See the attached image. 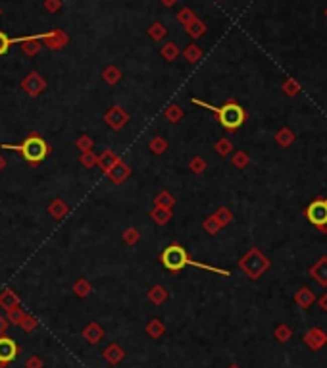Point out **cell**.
Here are the masks:
<instances>
[{
    "label": "cell",
    "mask_w": 327,
    "mask_h": 368,
    "mask_svg": "<svg viewBox=\"0 0 327 368\" xmlns=\"http://www.w3.org/2000/svg\"><path fill=\"white\" fill-rule=\"evenodd\" d=\"M193 102L198 104V106H204V108L216 112L218 121L227 131H237L240 126L247 121V112H244V108H242L240 104H237L235 100H229L227 104H223V106H219V108L212 106V104H206V102H200V100H196V98Z\"/></svg>",
    "instance_id": "cell-1"
},
{
    "label": "cell",
    "mask_w": 327,
    "mask_h": 368,
    "mask_svg": "<svg viewBox=\"0 0 327 368\" xmlns=\"http://www.w3.org/2000/svg\"><path fill=\"white\" fill-rule=\"evenodd\" d=\"M270 264H272V262L268 260V257H266L260 249H256V247L249 249V253L239 260V268L244 272L251 280H258L262 274L270 268Z\"/></svg>",
    "instance_id": "cell-2"
},
{
    "label": "cell",
    "mask_w": 327,
    "mask_h": 368,
    "mask_svg": "<svg viewBox=\"0 0 327 368\" xmlns=\"http://www.w3.org/2000/svg\"><path fill=\"white\" fill-rule=\"evenodd\" d=\"M6 149H16V151H20L23 154V158L31 164L41 162L44 156L48 154V151H50L48 145H46L39 135H31V137H27L22 145H18V147H6Z\"/></svg>",
    "instance_id": "cell-3"
},
{
    "label": "cell",
    "mask_w": 327,
    "mask_h": 368,
    "mask_svg": "<svg viewBox=\"0 0 327 368\" xmlns=\"http://www.w3.org/2000/svg\"><path fill=\"white\" fill-rule=\"evenodd\" d=\"M306 218L321 233H327V197H317L306 206Z\"/></svg>",
    "instance_id": "cell-4"
},
{
    "label": "cell",
    "mask_w": 327,
    "mask_h": 368,
    "mask_svg": "<svg viewBox=\"0 0 327 368\" xmlns=\"http://www.w3.org/2000/svg\"><path fill=\"white\" fill-rule=\"evenodd\" d=\"M162 264L168 268V270L177 272L189 264V257H187L185 249H183L181 245H170V247L162 253Z\"/></svg>",
    "instance_id": "cell-5"
},
{
    "label": "cell",
    "mask_w": 327,
    "mask_h": 368,
    "mask_svg": "<svg viewBox=\"0 0 327 368\" xmlns=\"http://www.w3.org/2000/svg\"><path fill=\"white\" fill-rule=\"evenodd\" d=\"M104 121H106V126H108L110 130L118 131L129 121V114L121 108V106H112V108L104 114Z\"/></svg>",
    "instance_id": "cell-6"
},
{
    "label": "cell",
    "mask_w": 327,
    "mask_h": 368,
    "mask_svg": "<svg viewBox=\"0 0 327 368\" xmlns=\"http://www.w3.org/2000/svg\"><path fill=\"white\" fill-rule=\"evenodd\" d=\"M304 343L312 351H319L327 345V334L321 328H310L304 334Z\"/></svg>",
    "instance_id": "cell-7"
},
{
    "label": "cell",
    "mask_w": 327,
    "mask_h": 368,
    "mask_svg": "<svg viewBox=\"0 0 327 368\" xmlns=\"http://www.w3.org/2000/svg\"><path fill=\"white\" fill-rule=\"evenodd\" d=\"M310 278L317 282L321 287H327V257H319L317 262H314L312 266H310Z\"/></svg>",
    "instance_id": "cell-8"
},
{
    "label": "cell",
    "mask_w": 327,
    "mask_h": 368,
    "mask_svg": "<svg viewBox=\"0 0 327 368\" xmlns=\"http://www.w3.org/2000/svg\"><path fill=\"white\" fill-rule=\"evenodd\" d=\"M22 87L25 89V93H27L29 97H39L44 89V79L39 76V74L33 72V74H29V76L23 79Z\"/></svg>",
    "instance_id": "cell-9"
},
{
    "label": "cell",
    "mask_w": 327,
    "mask_h": 368,
    "mask_svg": "<svg viewBox=\"0 0 327 368\" xmlns=\"http://www.w3.org/2000/svg\"><path fill=\"white\" fill-rule=\"evenodd\" d=\"M18 355V345L10 337H0V364H6L14 360Z\"/></svg>",
    "instance_id": "cell-10"
},
{
    "label": "cell",
    "mask_w": 327,
    "mask_h": 368,
    "mask_svg": "<svg viewBox=\"0 0 327 368\" xmlns=\"http://www.w3.org/2000/svg\"><path fill=\"white\" fill-rule=\"evenodd\" d=\"M106 175L110 177V181H112V183L120 185L131 175V168L127 166V164L118 162L116 166H114V168H110L108 172H106Z\"/></svg>",
    "instance_id": "cell-11"
},
{
    "label": "cell",
    "mask_w": 327,
    "mask_h": 368,
    "mask_svg": "<svg viewBox=\"0 0 327 368\" xmlns=\"http://www.w3.org/2000/svg\"><path fill=\"white\" fill-rule=\"evenodd\" d=\"M316 303V293L312 291L310 287H300L298 291L294 293V304L300 306V309H310L312 304Z\"/></svg>",
    "instance_id": "cell-12"
},
{
    "label": "cell",
    "mask_w": 327,
    "mask_h": 368,
    "mask_svg": "<svg viewBox=\"0 0 327 368\" xmlns=\"http://www.w3.org/2000/svg\"><path fill=\"white\" fill-rule=\"evenodd\" d=\"M0 306L4 309V311H12V309H16V306H20V299H18V295L10 289H4V291L0 293Z\"/></svg>",
    "instance_id": "cell-13"
},
{
    "label": "cell",
    "mask_w": 327,
    "mask_h": 368,
    "mask_svg": "<svg viewBox=\"0 0 327 368\" xmlns=\"http://www.w3.org/2000/svg\"><path fill=\"white\" fill-rule=\"evenodd\" d=\"M294 139H296V135L293 133V130H289V128H281V130H277V133H275V141H277V145L279 147H291L294 143Z\"/></svg>",
    "instance_id": "cell-14"
},
{
    "label": "cell",
    "mask_w": 327,
    "mask_h": 368,
    "mask_svg": "<svg viewBox=\"0 0 327 368\" xmlns=\"http://www.w3.org/2000/svg\"><path fill=\"white\" fill-rule=\"evenodd\" d=\"M118 162H120V158H118V156H116L112 151H104L100 156H98V160H97V164L102 168V170H104V172H108L110 168H114Z\"/></svg>",
    "instance_id": "cell-15"
},
{
    "label": "cell",
    "mask_w": 327,
    "mask_h": 368,
    "mask_svg": "<svg viewBox=\"0 0 327 368\" xmlns=\"http://www.w3.org/2000/svg\"><path fill=\"white\" fill-rule=\"evenodd\" d=\"M102 336H104V332H102V328L98 324H89L85 330H83V337L87 339L89 343H98L100 339H102Z\"/></svg>",
    "instance_id": "cell-16"
},
{
    "label": "cell",
    "mask_w": 327,
    "mask_h": 368,
    "mask_svg": "<svg viewBox=\"0 0 327 368\" xmlns=\"http://www.w3.org/2000/svg\"><path fill=\"white\" fill-rule=\"evenodd\" d=\"M150 216L152 220L158 224V226H164V224H168L170 220H172V208H162V206H156L152 212H150Z\"/></svg>",
    "instance_id": "cell-17"
},
{
    "label": "cell",
    "mask_w": 327,
    "mask_h": 368,
    "mask_svg": "<svg viewBox=\"0 0 327 368\" xmlns=\"http://www.w3.org/2000/svg\"><path fill=\"white\" fill-rule=\"evenodd\" d=\"M67 205H65L62 199H54L52 203H50V206H48V212H50V216L56 218V220H60V218H64L65 214H67Z\"/></svg>",
    "instance_id": "cell-18"
},
{
    "label": "cell",
    "mask_w": 327,
    "mask_h": 368,
    "mask_svg": "<svg viewBox=\"0 0 327 368\" xmlns=\"http://www.w3.org/2000/svg\"><path fill=\"white\" fill-rule=\"evenodd\" d=\"M44 39H46V43L50 44V48H54V50H58V48H62L65 43H67V37H65L62 31H52L48 33V35H44Z\"/></svg>",
    "instance_id": "cell-19"
},
{
    "label": "cell",
    "mask_w": 327,
    "mask_h": 368,
    "mask_svg": "<svg viewBox=\"0 0 327 368\" xmlns=\"http://www.w3.org/2000/svg\"><path fill=\"white\" fill-rule=\"evenodd\" d=\"M273 337L279 341V343H287L291 337H293V330L287 324H277L273 330Z\"/></svg>",
    "instance_id": "cell-20"
},
{
    "label": "cell",
    "mask_w": 327,
    "mask_h": 368,
    "mask_svg": "<svg viewBox=\"0 0 327 368\" xmlns=\"http://www.w3.org/2000/svg\"><path fill=\"white\" fill-rule=\"evenodd\" d=\"M148 299L152 301V303H156V304H162L166 299H168V291L164 289L162 285H154L152 289L148 291Z\"/></svg>",
    "instance_id": "cell-21"
},
{
    "label": "cell",
    "mask_w": 327,
    "mask_h": 368,
    "mask_svg": "<svg viewBox=\"0 0 327 368\" xmlns=\"http://www.w3.org/2000/svg\"><path fill=\"white\" fill-rule=\"evenodd\" d=\"M104 358L112 362V364H116V362H120L121 358H123V351H121L118 345H110L106 351H104Z\"/></svg>",
    "instance_id": "cell-22"
},
{
    "label": "cell",
    "mask_w": 327,
    "mask_h": 368,
    "mask_svg": "<svg viewBox=\"0 0 327 368\" xmlns=\"http://www.w3.org/2000/svg\"><path fill=\"white\" fill-rule=\"evenodd\" d=\"M231 162H233V166H235V168L244 170V168L251 164V156H249V154H247L244 151H239V152H235V154H233Z\"/></svg>",
    "instance_id": "cell-23"
},
{
    "label": "cell",
    "mask_w": 327,
    "mask_h": 368,
    "mask_svg": "<svg viewBox=\"0 0 327 368\" xmlns=\"http://www.w3.org/2000/svg\"><path fill=\"white\" fill-rule=\"evenodd\" d=\"M214 149H216L219 156H229V154H233V143L223 137V139H218V143L214 145Z\"/></svg>",
    "instance_id": "cell-24"
},
{
    "label": "cell",
    "mask_w": 327,
    "mask_h": 368,
    "mask_svg": "<svg viewBox=\"0 0 327 368\" xmlns=\"http://www.w3.org/2000/svg\"><path fill=\"white\" fill-rule=\"evenodd\" d=\"M102 77H104V81H106V83H110V85H116V83H118V81L121 79V74H120V70H118V68L110 66V68H106V70H104Z\"/></svg>",
    "instance_id": "cell-25"
},
{
    "label": "cell",
    "mask_w": 327,
    "mask_h": 368,
    "mask_svg": "<svg viewBox=\"0 0 327 368\" xmlns=\"http://www.w3.org/2000/svg\"><path fill=\"white\" fill-rule=\"evenodd\" d=\"M214 218L219 222V226H227V224H231L233 222V214H231V210L229 208H225V206H221V208H218V212L214 214Z\"/></svg>",
    "instance_id": "cell-26"
},
{
    "label": "cell",
    "mask_w": 327,
    "mask_h": 368,
    "mask_svg": "<svg viewBox=\"0 0 327 368\" xmlns=\"http://www.w3.org/2000/svg\"><path fill=\"white\" fill-rule=\"evenodd\" d=\"M164 114H166V118L170 119L172 124H175V121H179V119L183 118V110H181V106H177V104H170Z\"/></svg>",
    "instance_id": "cell-27"
},
{
    "label": "cell",
    "mask_w": 327,
    "mask_h": 368,
    "mask_svg": "<svg viewBox=\"0 0 327 368\" xmlns=\"http://www.w3.org/2000/svg\"><path fill=\"white\" fill-rule=\"evenodd\" d=\"M154 203H156V206H162V208H172L175 205V199L168 191H162L160 195L154 199Z\"/></svg>",
    "instance_id": "cell-28"
},
{
    "label": "cell",
    "mask_w": 327,
    "mask_h": 368,
    "mask_svg": "<svg viewBox=\"0 0 327 368\" xmlns=\"http://www.w3.org/2000/svg\"><path fill=\"white\" fill-rule=\"evenodd\" d=\"M73 291H75L77 297H87L89 293H91V283L85 280V278H79L73 285Z\"/></svg>",
    "instance_id": "cell-29"
},
{
    "label": "cell",
    "mask_w": 327,
    "mask_h": 368,
    "mask_svg": "<svg viewBox=\"0 0 327 368\" xmlns=\"http://www.w3.org/2000/svg\"><path fill=\"white\" fill-rule=\"evenodd\" d=\"M202 227H204V231H208L210 235H216L219 229H221V226H219V222L214 218V214L212 216H208L206 220H204V224H202Z\"/></svg>",
    "instance_id": "cell-30"
},
{
    "label": "cell",
    "mask_w": 327,
    "mask_h": 368,
    "mask_svg": "<svg viewBox=\"0 0 327 368\" xmlns=\"http://www.w3.org/2000/svg\"><path fill=\"white\" fill-rule=\"evenodd\" d=\"M148 149H150L154 154H164L166 149H168V143H166V139H162V137H154L152 141L148 143Z\"/></svg>",
    "instance_id": "cell-31"
},
{
    "label": "cell",
    "mask_w": 327,
    "mask_h": 368,
    "mask_svg": "<svg viewBox=\"0 0 327 368\" xmlns=\"http://www.w3.org/2000/svg\"><path fill=\"white\" fill-rule=\"evenodd\" d=\"M37 39H39V37H35V39H25V41H23V50H25L29 56L37 54V52L41 50V43H39Z\"/></svg>",
    "instance_id": "cell-32"
},
{
    "label": "cell",
    "mask_w": 327,
    "mask_h": 368,
    "mask_svg": "<svg viewBox=\"0 0 327 368\" xmlns=\"http://www.w3.org/2000/svg\"><path fill=\"white\" fill-rule=\"evenodd\" d=\"M283 93L287 97H294V95H298L300 93V85L294 81V79H287L283 83Z\"/></svg>",
    "instance_id": "cell-33"
},
{
    "label": "cell",
    "mask_w": 327,
    "mask_h": 368,
    "mask_svg": "<svg viewBox=\"0 0 327 368\" xmlns=\"http://www.w3.org/2000/svg\"><path fill=\"white\" fill-rule=\"evenodd\" d=\"M139 239H141V233H139L135 227H127V229L123 231V241H125L127 245H135Z\"/></svg>",
    "instance_id": "cell-34"
},
{
    "label": "cell",
    "mask_w": 327,
    "mask_h": 368,
    "mask_svg": "<svg viewBox=\"0 0 327 368\" xmlns=\"http://www.w3.org/2000/svg\"><path fill=\"white\" fill-rule=\"evenodd\" d=\"M146 332H148V336L156 339V337H160L164 334V324L160 320H152V322L148 324V328H146Z\"/></svg>",
    "instance_id": "cell-35"
},
{
    "label": "cell",
    "mask_w": 327,
    "mask_h": 368,
    "mask_svg": "<svg viewBox=\"0 0 327 368\" xmlns=\"http://www.w3.org/2000/svg\"><path fill=\"white\" fill-rule=\"evenodd\" d=\"M204 29H206V27H204V23H200L196 18L187 25V31H189V35H193V37H200V35L204 33Z\"/></svg>",
    "instance_id": "cell-36"
},
{
    "label": "cell",
    "mask_w": 327,
    "mask_h": 368,
    "mask_svg": "<svg viewBox=\"0 0 327 368\" xmlns=\"http://www.w3.org/2000/svg\"><path fill=\"white\" fill-rule=\"evenodd\" d=\"M162 56L166 58V60H175L177 56H179V48L175 46L174 43H168V44H164V48H162Z\"/></svg>",
    "instance_id": "cell-37"
},
{
    "label": "cell",
    "mask_w": 327,
    "mask_h": 368,
    "mask_svg": "<svg viewBox=\"0 0 327 368\" xmlns=\"http://www.w3.org/2000/svg\"><path fill=\"white\" fill-rule=\"evenodd\" d=\"M189 170H193L195 173H202L206 170V160L200 158V156H195V158L189 162Z\"/></svg>",
    "instance_id": "cell-38"
},
{
    "label": "cell",
    "mask_w": 327,
    "mask_h": 368,
    "mask_svg": "<svg viewBox=\"0 0 327 368\" xmlns=\"http://www.w3.org/2000/svg\"><path fill=\"white\" fill-rule=\"evenodd\" d=\"M200 56H202V52H200V48H198L196 44H191V46H187V50H185L187 62H196V60H198Z\"/></svg>",
    "instance_id": "cell-39"
},
{
    "label": "cell",
    "mask_w": 327,
    "mask_h": 368,
    "mask_svg": "<svg viewBox=\"0 0 327 368\" xmlns=\"http://www.w3.org/2000/svg\"><path fill=\"white\" fill-rule=\"evenodd\" d=\"M23 311L20 309V306H16V309H12V311H8V322H12V324H20L23 320Z\"/></svg>",
    "instance_id": "cell-40"
},
{
    "label": "cell",
    "mask_w": 327,
    "mask_h": 368,
    "mask_svg": "<svg viewBox=\"0 0 327 368\" xmlns=\"http://www.w3.org/2000/svg\"><path fill=\"white\" fill-rule=\"evenodd\" d=\"M150 37H152V39H156V41H160V39H164V37H166V27H164L162 23H154L152 27H150Z\"/></svg>",
    "instance_id": "cell-41"
},
{
    "label": "cell",
    "mask_w": 327,
    "mask_h": 368,
    "mask_svg": "<svg viewBox=\"0 0 327 368\" xmlns=\"http://www.w3.org/2000/svg\"><path fill=\"white\" fill-rule=\"evenodd\" d=\"M97 160L98 158L93 154V151H87V152H83V154H81V164H83L85 168H93V166L97 164Z\"/></svg>",
    "instance_id": "cell-42"
},
{
    "label": "cell",
    "mask_w": 327,
    "mask_h": 368,
    "mask_svg": "<svg viewBox=\"0 0 327 368\" xmlns=\"http://www.w3.org/2000/svg\"><path fill=\"white\" fill-rule=\"evenodd\" d=\"M77 147H79V151H83V152L93 151V139L87 137V135H81V137L77 139Z\"/></svg>",
    "instance_id": "cell-43"
},
{
    "label": "cell",
    "mask_w": 327,
    "mask_h": 368,
    "mask_svg": "<svg viewBox=\"0 0 327 368\" xmlns=\"http://www.w3.org/2000/svg\"><path fill=\"white\" fill-rule=\"evenodd\" d=\"M20 326H22L25 332H31V330H35V328H37V320H35V318H31V316H23V320L20 322Z\"/></svg>",
    "instance_id": "cell-44"
},
{
    "label": "cell",
    "mask_w": 327,
    "mask_h": 368,
    "mask_svg": "<svg viewBox=\"0 0 327 368\" xmlns=\"http://www.w3.org/2000/svg\"><path fill=\"white\" fill-rule=\"evenodd\" d=\"M12 41L6 37V33L0 31V56H4L6 52H8V48H10Z\"/></svg>",
    "instance_id": "cell-45"
},
{
    "label": "cell",
    "mask_w": 327,
    "mask_h": 368,
    "mask_svg": "<svg viewBox=\"0 0 327 368\" xmlns=\"http://www.w3.org/2000/svg\"><path fill=\"white\" fill-rule=\"evenodd\" d=\"M177 18H179V22L183 23V25H189V23L193 22V20H195V18H193V12L189 10V8H185V10H181L179 12V16H177Z\"/></svg>",
    "instance_id": "cell-46"
},
{
    "label": "cell",
    "mask_w": 327,
    "mask_h": 368,
    "mask_svg": "<svg viewBox=\"0 0 327 368\" xmlns=\"http://www.w3.org/2000/svg\"><path fill=\"white\" fill-rule=\"evenodd\" d=\"M27 368H43V360L39 357H31L27 360Z\"/></svg>",
    "instance_id": "cell-47"
},
{
    "label": "cell",
    "mask_w": 327,
    "mask_h": 368,
    "mask_svg": "<svg viewBox=\"0 0 327 368\" xmlns=\"http://www.w3.org/2000/svg\"><path fill=\"white\" fill-rule=\"evenodd\" d=\"M44 6H46V10H58L60 8V0H46L44 2Z\"/></svg>",
    "instance_id": "cell-48"
},
{
    "label": "cell",
    "mask_w": 327,
    "mask_h": 368,
    "mask_svg": "<svg viewBox=\"0 0 327 368\" xmlns=\"http://www.w3.org/2000/svg\"><path fill=\"white\" fill-rule=\"evenodd\" d=\"M317 306H319L323 313H327V293H323V295L317 299Z\"/></svg>",
    "instance_id": "cell-49"
},
{
    "label": "cell",
    "mask_w": 327,
    "mask_h": 368,
    "mask_svg": "<svg viewBox=\"0 0 327 368\" xmlns=\"http://www.w3.org/2000/svg\"><path fill=\"white\" fill-rule=\"evenodd\" d=\"M8 326H10L8 318H2V316H0V334H2V332H6V330H8Z\"/></svg>",
    "instance_id": "cell-50"
},
{
    "label": "cell",
    "mask_w": 327,
    "mask_h": 368,
    "mask_svg": "<svg viewBox=\"0 0 327 368\" xmlns=\"http://www.w3.org/2000/svg\"><path fill=\"white\" fill-rule=\"evenodd\" d=\"M4 168H6V160H4V156H2V154H0V172H2V170H4Z\"/></svg>",
    "instance_id": "cell-51"
},
{
    "label": "cell",
    "mask_w": 327,
    "mask_h": 368,
    "mask_svg": "<svg viewBox=\"0 0 327 368\" xmlns=\"http://www.w3.org/2000/svg\"><path fill=\"white\" fill-rule=\"evenodd\" d=\"M164 4H166V6H174L175 2H177V0H162Z\"/></svg>",
    "instance_id": "cell-52"
},
{
    "label": "cell",
    "mask_w": 327,
    "mask_h": 368,
    "mask_svg": "<svg viewBox=\"0 0 327 368\" xmlns=\"http://www.w3.org/2000/svg\"><path fill=\"white\" fill-rule=\"evenodd\" d=\"M229 368H240V366H237V364H231Z\"/></svg>",
    "instance_id": "cell-53"
}]
</instances>
